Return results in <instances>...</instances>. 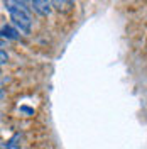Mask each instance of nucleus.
I'll use <instances>...</instances> for the list:
<instances>
[{
	"label": "nucleus",
	"mask_w": 147,
	"mask_h": 149,
	"mask_svg": "<svg viewBox=\"0 0 147 149\" xmlns=\"http://www.w3.org/2000/svg\"><path fill=\"white\" fill-rule=\"evenodd\" d=\"M3 5L7 7L10 14V19H12V22L17 26V29L20 32H24V34H29L31 32V24H32V20H31V15H29V7H27V2H3Z\"/></svg>",
	"instance_id": "1"
},
{
	"label": "nucleus",
	"mask_w": 147,
	"mask_h": 149,
	"mask_svg": "<svg viewBox=\"0 0 147 149\" xmlns=\"http://www.w3.org/2000/svg\"><path fill=\"white\" fill-rule=\"evenodd\" d=\"M31 7L36 10L39 15H49V14H51V9H53V2L34 0V2H31Z\"/></svg>",
	"instance_id": "2"
},
{
	"label": "nucleus",
	"mask_w": 147,
	"mask_h": 149,
	"mask_svg": "<svg viewBox=\"0 0 147 149\" xmlns=\"http://www.w3.org/2000/svg\"><path fill=\"white\" fill-rule=\"evenodd\" d=\"M2 37L5 39H19V31L15 27H12L9 24H3L2 26Z\"/></svg>",
	"instance_id": "3"
},
{
	"label": "nucleus",
	"mask_w": 147,
	"mask_h": 149,
	"mask_svg": "<svg viewBox=\"0 0 147 149\" xmlns=\"http://www.w3.org/2000/svg\"><path fill=\"white\" fill-rule=\"evenodd\" d=\"M17 141H19V134H15L12 139L5 141V142L2 144V149H20V144H19Z\"/></svg>",
	"instance_id": "4"
},
{
	"label": "nucleus",
	"mask_w": 147,
	"mask_h": 149,
	"mask_svg": "<svg viewBox=\"0 0 147 149\" xmlns=\"http://www.w3.org/2000/svg\"><path fill=\"white\" fill-rule=\"evenodd\" d=\"M53 5H54L56 9H63V10H66L68 7H64V5H71V2H59V0H56V2H53Z\"/></svg>",
	"instance_id": "5"
},
{
	"label": "nucleus",
	"mask_w": 147,
	"mask_h": 149,
	"mask_svg": "<svg viewBox=\"0 0 147 149\" xmlns=\"http://www.w3.org/2000/svg\"><path fill=\"white\" fill-rule=\"evenodd\" d=\"M0 56H2V61H0V63H2V65H5V63H7V59H9V56L5 54V49H2V51H0Z\"/></svg>",
	"instance_id": "6"
},
{
	"label": "nucleus",
	"mask_w": 147,
	"mask_h": 149,
	"mask_svg": "<svg viewBox=\"0 0 147 149\" xmlns=\"http://www.w3.org/2000/svg\"><path fill=\"white\" fill-rule=\"evenodd\" d=\"M20 110H22V112H26V113H29V115L32 113V110H31V109H27V107H20Z\"/></svg>",
	"instance_id": "7"
}]
</instances>
